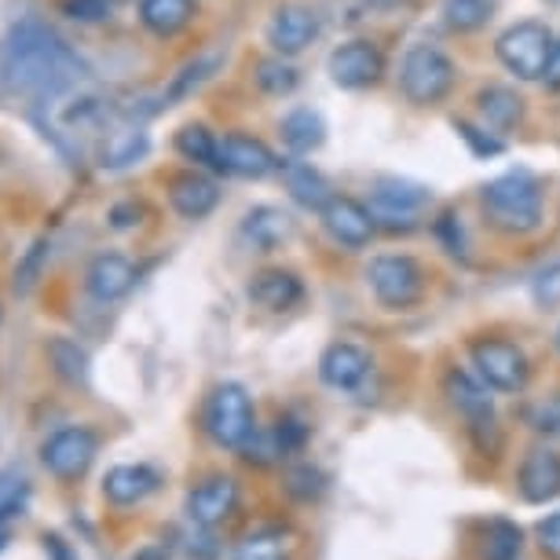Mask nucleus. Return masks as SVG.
<instances>
[{
  "label": "nucleus",
  "mask_w": 560,
  "mask_h": 560,
  "mask_svg": "<svg viewBox=\"0 0 560 560\" xmlns=\"http://www.w3.org/2000/svg\"><path fill=\"white\" fill-rule=\"evenodd\" d=\"M158 483H162V477L151 465H114L103 477V499L125 510V505H140L147 494H154Z\"/></svg>",
  "instance_id": "nucleus-21"
},
{
  "label": "nucleus",
  "mask_w": 560,
  "mask_h": 560,
  "mask_svg": "<svg viewBox=\"0 0 560 560\" xmlns=\"http://www.w3.org/2000/svg\"><path fill=\"white\" fill-rule=\"evenodd\" d=\"M469 359H472L477 377L491 388V393L516 396V393H524L527 382H532V359H527L524 348L510 341V337H494V334L472 337Z\"/></svg>",
  "instance_id": "nucleus-5"
},
{
  "label": "nucleus",
  "mask_w": 560,
  "mask_h": 560,
  "mask_svg": "<svg viewBox=\"0 0 560 560\" xmlns=\"http://www.w3.org/2000/svg\"><path fill=\"white\" fill-rule=\"evenodd\" d=\"M458 84V67L436 45H410L399 59V92L410 107H440Z\"/></svg>",
  "instance_id": "nucleus-3"
},
{
  "label": "nucleus",
  "mask_w": 560,
  "mask_h": 560,
  "mask_svg": "<svg viewBox=\"0 0 560 560\" xmlns=\"http://www.w3.org/2000/svg\"><path fill=\"white\" fill-rule=\"evenodd\" d=\"M542 84L549 92H560V37L553 40L549 48V59H546V70H542Z\"/></svg>",
  "instance_id": "nucleus-43"
},
{
  "label": "nucleus",
  "mask_w": 560,
  "mask_h": 560,
  "mask_svg": "<svg viewBox=\"0 0 560 560\" xmlns=\"http://www.w3.org/2000/svg\"><path fill=\"white\" fill-rule=\"evenodd\" d=\"M440 15L451 34H480L494 19V0H443Z\"/></svg>",
  "instance_id": "nucleus-31"
},
{
  "label": "nucleus",
  "mask_w": 560,
  "mask_h": 560,
  "mask_svg": "<svg viewBox=\"0 0 560 560\" xmlns=\"http://www.w3.org/2000/svg\"><path fill=\"white\" fill-rule=\"evenodd\" d=\"M488 393L491 388L480 377L465 374L458 366H451L443 374V396H447V404L465 418V429H469L477 451L494 458L502 447V432H499V418H494V399Z\"/></svg>",
  "instance_id": "nucleus-4"
},
{
  "label": "nucleus",
  "mask_w": 560,
  "mask_h": 560,
  "mask_svg": "<svg viewBox=\"0 0 560 560\" xmlns=\"http://www.w3.org/2000/svg\"><path fill=\"white\" fill-rule=\"evenodd\" d=\"M535 432H546V436H557L560 432V396H546L542 404L532 407V415H527Z\"/></svg>",
  "instance_id": "nucleus-40"
},
{
  "label": "nucleus",
  "mask_w": 560,
  "mask_h": 560,
  "mask_svg": "<svg viewBox=\"0 0 560 560\" xmlns=\"http://www.w3.org/2000/svg\"><path fill=\"white\" fill-rule=\"evenodd\" d=\"M553 4H560V0H553Z\"/></svg>",
  "instance_id": "nucleus-47"
},
{
  "label": "nucleus",
  "mask_w": 560,
  "mask_h": 560,
  "mask_svg": "<svg viewBox=\"0 0 560 560\" xmlns=\"http://www.w3.org/2000/svg\"><path fill=\"white\" fill-rule=\"evenodd\" d=\"M202 425L213 436V443L228 451H242L257 436V415H253V399L242 385L224 382L213 388V396L206 399Z\"/></svg>",
  "instance_id": "nucleus-7"
},
{
  "label": "nucleus",
  "mask_w": 560,
  "mask_h": 560,
  "mask_svg": "<svg viewBox=\"0 0 560 560\" xmlns=\"http://www.w3.org/2000/svg\"><path fill=\"white\" fill-rule=\"evenodd\" d=\"M516 488L524 502L546 505L560 499V454L553 447H535L524 454L521 469H516Z\"/></svg>",
  "instance_id": "nucleus-15"
},
{
  "label": "nucleus",
  "mask_w": 560,
  "mask_h": 560,
  "mask_svg": "<svg viewBox=\"0 0 560 560\" xmlns=\"http://www.w3.org/2000/svg\"><path fill=\"white\" fill-rule=\"evenodd\" d=\"M282 173H287V191H290L293 202L323 213L326 202L334 198V191H330V184H326V176L319 173V168H312L308 162H290V165H282Z\"/></svg>",
  "instance_id": "nucleus-25"
},
{
  "label": "nucleus",
  "mask_w": 560,
  "mask_h": 560,
  "mask_svg": "<svg viewBox=\"0 0 560 560\" xmlns=\"http://www.w3.org/2000/svg\"><path fill=\"white\" fill-rule=\"evenodd\" d=\"M374 12H396V8H407L410 0H366Z\"/></svg>",
  "instance_id": "nucleus-45"
},
{
  "label": "nucleus",
  "mask_w": 560,
  "mask_h": 560,
  "mask_svg": "<svg viewBox=\"0 0 560 560\" xmlns=\"http://www.w3.org/2000/svg\"><path fill=\"white\" fill-rule=\"evenodd\" d=\"M62 15L73 23H103L110 15V0H62Z\"/></svg>",
  "instance_id": "nucleus-39"
},
{
  "label": "nucleus",
  "mask_w": 560,
  "mask_h": 560,
  "mask_svg": "<svg viewBox=\"0 0 560 560\" xmlns=\"http://www.w3.org/2000/svg\"><path fill=\"white\" fill-rule=\"evenodd\" d=\"M249 301L264 312H293L304 301V282L290 268H264L249 279Z\"/></svg>",
  "instance_id": "nucleus-19"
},
{
  "label": "nucleus",
  "mask_w": 560,
  "mask_h": 560,
  "mask_svg": "<svg viewBox=\"0 0 560 560\" xmlns=\"http://www.w3.org/2000/svg\"><path fill=\"white\" fill-rule=\"evenodd\" d=\"M553 34H549L546 23H535V19H524V23L505 26L499 37H494V56L505 70L513 73L516 81H542L549 48H553Z\"/></svg>",
  "instance_id": "nucleus-8"
},
{
  "label": "nucleus",
  "mask_w": 560,
  "mask_h": 560,
  "mask_svg": "<svg viewBox=\"0 0 560 560\" xmlns=\"http://www.w3.org/2000/svg\"><path fill=\"white\" fill-rule=\"evenodd\" d=\"M319 220H323L326 235L348 253L366 249L370 238H374V231H377L374 209H366L363 202H355V198H348V195H334L319 213Z\"/></svg>",
  "instance_id": "nucleus-11"
},
{
  "label": "nucleus",
  "mask_w": 560,
  "mask_h": 560,
  "mask_svg": "<svg viewBox=\"0 0 560 560\" xmlns=\"http://www.w3.org/2000/svg\"><path fill=\"white\" fill-rule=\"evenodd\" d=\"M290 235H293L290 213H282V209H275V206H257L253 213H246V220H242V238H246L257 253L279 249Z\"/></svg>",
  "instance_id": "nucleus-23"
},
{
  "label": "nucleus",
  "mask_w": 560,
  "mask_h": 560,
  "mask_svg": "<svg viewBox=\"0 0 560 560\" xmlns=\"http://www.w3.org/2000/svg\"><path fill=\"white\" fill-rule=\"evenodd\" d=\"M535 538H538V549H542L549 560H560V513H549L546 521H538Z\"/></svg>",
  "instance_id": "nucleus-41"
},
{
  "label": "nucleus",
  "mask_w": 560,
  "mask_h": 560,
  "mask_svg": "<svg viewBox=\"0 0 560 560\" xmlns=\"http://www.w3.org/2000/svg\"><path fill=\"white\" fill-rule=\"evenodd\" d=\"M84 62L78 59L56 30L37 19H23L4 40V78L12 89L34 100H56L84 78Z\"/></svg>",
  "instance_id": "nucleus-1"
},
{
  "label": "nucleus",
  "mask_w": 560,
  "mask_h": 560,
  "mask_svg": "<svg viewBox=\"0 0 560 560\" xmlns=\"http://www.w3.org/2000/svg\"><path fill=\"white\" fill-rule=\"evenodd\" d=\"M96 454H100L96 432H92L89 425H67V429L51 432V436L45 440V447H40V462H45V469L56 480L70 483V480H81L84 472L92 469Z\"/></svg>",
  "instance_id": "nucleus-10"
},
{
  "label": "nucleus",
  "mask_w": 560,
  "mask_h": 560,
  "mask_svg": "<svg viewBox=\"0 0 560 560\" xmlns=\"http://www.w3.org/2000/svg\"><path fill=\"white\" fill-rule=\"evenodd\" d=\"M275 168H282L279 158L271 154V147L246 132H228L217 143V173L242 176V179H264Z\"/></svg>",
  "instance_id": "nucleus-12"
},
{
  "label": "nucleus",
  "mask_w": 560,
  "mask_h": 560,
  "mask_svg": "<svg viewBox=\"0 0 560 560\" xmlns=\"http://www.w3.org/2000/svg\"><path fill=\"white\" fill-rule=\"evenodd\" d=\"M40 542H45V553H48V560H78V557L70 553V546L62 542L59 535H45V538H40Z\"/></svg>",
  "instance_id": "nucleus-44"
},
{
  "label": "nucleus",
  "mask_w": 560,
  "mask_h": 560,
  "mask_svg": "<svg viewBox=\"0 0 560 560\" xmlns=\"http://www.w3.org/2000/svg\"><path fill=\"white\" fill-rule=\"evenodd\" d=\"M279 132H282V143H287L293 154H312L315 147H323L326 140V121L319 118V110L298 107L279 121Z\"/></svg>",
  "instance_id": "nucleus-26"
},
{
  "label": "nucleus",
  "mask_w": 560,
  "mask_h": 560,
  "mask_svg": "<svg viewBox=\"0 0 560 560\" xmlns=\"http://www.w3.org/2000/svg\"><path fill=\"white\" fill-rule=\"evenodd\" d=\"M253 81H257V89L264 96H290L301 84V73L287 56H268L253 67Z\"/></svg>",
  "instance_id": "nucleus-32"
},
{
  "label": "nucleus",
  "mask_w": 560,
  "mask_h": 560,
  "mask_svg": "<svg viewBox=\"0 0 560 560\" xmlns=\"http://www.w3.org/2000/svg\"><path fill=\"white\" fill-rule=\"evenodd\" d=\"M454 132H458L462 140L469 143V151L477 154V158H483V162H488V158H499L505 151V143L494 140V132H488V125L477 129L472 121H454Z\"/></svg>",
  "instance_id": "nucleus-37"
},
{
  "label": "nucleus",
  "mask_w": 560,
  "mask_h": 560,
  "mask_svg": "<svg viewBox=\"0 0 560 560\" xmlns=\"http://www.w3.org/2000/svg\"><path fill=\"white\" fill-rule=\"evenodd\" d=\"M132 287H136V268L121 253H100V257L89 264V271H84V290L100 304L121 301Z\"/></svg>",
  "instance_id": "nucleus-20"
},
{
  "label": "nucleus",
  "mask_w": 560,
  "mask_h": 560,
  "mask_svg": "<svg viewBox=\"0 0 560 560\" xmlns=\"http://www.w3.org/2000/svg\"><path fill=\"white\" fill-rule=\"evenodd\" d=\"M315 37H319V15L308 4H282L268 19V45L275 56H301Z\"/></svg>",
  "instance_id": "nucleus-13"
},
{
  "label": "nucleus",
  "mask_w": 560,
  "mask_h": 560,
  "mask_svg": "<svg viewBox=\"0 0 560 560\" xmlns=\"http://www.w3.org/2000/svg\"><path fill=\"white\" fill-rule=\"evenodd\" d=\"M147 147L151 143H147V132L140 125H125V129L107 136V143H103V151H100V165L103 168H129L147 154Z\"/></svg>",
  "instance_id": "nucleus-30"
},
{
  "label": "nucleus",
  "mask_w": 560,
  "mask_h": 560,
  "mask_svg": "<svg viewBox=\"0 0 560 560\" xmlns=\"http://www.w3.org/2000/svg\"><path fill=\"white\" fill-rule=\"evenodd\" d=\"M282 488H287L290 499L315 502L326 491V472L315 469V465H308V462H301V465H293V469H287V477H282Z\"/></svg>",
  "instance_id": "nucleus-34"
},
{
  "label": "nucleus",
  "mask_w": 560,
  "mask_h": 560,
  "mask_svg": "<svg viewBox=\"0 0 560 560\" xmlns=\"http://www.w3.org/2000/svg\"><path fill=\"white\" fill-rule=\"evenodd\" d=\"M184 510H187V521L198 527H217V524L231 521V513L238 510L235 477H209L202 483H195Z\"/></svg>",
  "instance_id": "nucleus-14"
},
{
  "label": "nucleus",
  "mask_w": 560,
  "mask_h": 560,
  "mask_svg": "<svg viewBox=\"0 0 560 560\" xmlns=\"http://www.w3.org/2000/svg\"><path fill=\"white\" fill-rule=\"evenodd\" d=\"M48 249H51V242H48V238H37L34 246L26 249V257L19 260V268H15V293H19V298L34 293V287L40 282V275H45Z\"/></svg>",
  "instance_id": "nucleus-35"
},
{
  "label": "nucleus",
  "mask_w": 560,
  "mask_h": 560,
  "mask_svg": "<svg viewBox=\"0 0 560 560\" xmlns=\"http://www.w3.org/2000/svg\"><path fill=\"white\" fill-rule=\"evenodd\" d=\"M385 70H388L385 51L370 37L345 40V45H337L330 51V59H326V73H330V81L345 92L374 89V84L385 78Z\"/></svg>",
  "instance_id": "nucleus-9"
},
{
  "label": "nucleus",
  "mask_w": 560,
  "mask_h": 560,
  "mask_svg": "<svg viewBox=\"0 0 560 560\" xmlns=\"http://www.w3.org/2000/svg\"><path fill=\"white\" fill-rule=\"evenodd\" d=\"M235 560H287V546L279 535H249L246 542L235 549Z\"/></svg>",
  "instance_id": "nucleus-38"
},
{
  "label": "nucleus",
  "mask_w": 560,
  "mask_h": 560,
  "mask_svg": "<svg viewBox=\"0 0 560 560\" xmlns=\"http://www.w3.org/2000/svg\"><path fill=\"white\" fill-rule=\"evenodd\" d=\"M480 209L488 224L502 235H532L542 228L546 217L542 179L527 168H510L480 187Z\"/></svg>",
  "instance_id": "nucleus-2"
},
{
  "label": "nucleus",
  "mask_w": 560,
  "mask_h": 560,
  "mask_svg": "<svg viewBox=\"0 0 560 560\" xmlns=\"http://www.w3.org/2000/svg\"><path fill=\"white\" fill-rule=\"evenodd\" d=\"M271 436H275V447H279V458H290V454H298L304 451V443H308V425L298 418H279L275 421V429H271Z\"/></svg>",
  "instance_id": "nucleus-36"
},
{
  "label": "nucleus",
  "mask_w": 560,
  "mask_h": 560,
  "mask_svg": "<svg viewBox=\"0 0 560 560\" xmlns=\"http://www.w3.org/2000/svg\"><path fill=\"white\" fill-rule=\"evenodd\" d=\"M366 287L388 312H407L425 298V268L410 253H377L366 264Z\"/></svg>",
  "instance_id": "nucleus-6"
},
{
  "label": "nucleus",
  "mask_w": 560,
  "mask_h": 560,
  "mask_svg": "<svg viewBox=\"0 0 560 560\" xmlns=\"http://www.w3.org/2000/svg\"><path fill=\"white\" fill-rule=\"evenodd\" d=\"M140 217H143V206L140 202H121V206L110 209V228H118V231L136 228V224H140Z\"/></svg>",
  "instance_id": "nucleus-42"
},
{
  "label": "nucleus",
  "mask_w": 560,
  "mask_h": 560,
  "mask_svg": "<svg viewBox=\"0 0 560 560\" xmlns=\"http://www.w3.org/2000/svg\"><path fill=\"white\" fill-rule=\"evenodd\" d=\"M217 143L220 140L206 129L202 121H191L176 132L179 158H187V162H195V165H206V168H217Z\"/></svg>",
  "instance_id": "nucleus-33"
},
{
  "label": "nucleus",
  "mask_w": 560,
  "mask_h": 560,
  "mask_svg": "<svg viewBox=\"0 0 560 560\" xmlns=\"http://www.w3.org/2000/svg\"><path fill=\"white\" fill-rule=\"evenodd\" d=\"M557 345H560V330H557Z\"/></svg>",
  "instance_id": "nucleus-46"
},
{
  "label": "nucleus",
  "mask_w": 560,
  "mask_h": 560,
  "mask_svg": "<svg viewBox=\"0 0 560 560\" xmlns=\"http://www.w3.org/2000/svg\"><path fill=\"white\" fill-rule=\"evenodd\" d=\"M195 0H140V23L154 37H176L195 23Z\"/></svg>",
  "instance_id": "nucleus-24"
},
{
  "label": "nucleus",
  "mask_w": 560,
  "mask_h": 560,
  "mask_svg": "<svg viewBox=\"0 0 560 560\" xmlns=\"http://www.w3.org/2000/svg\"><path fill=\"white\" fill-rule=\"evenodd\" d=\"M432 202V187L418 184L410 176H377L374 179V209L388 220H407L418 217L421 209Z\"/></svg>",
  "instance_id": "nucleus-16"
},
{
  "label": "nucleus",
  "mask_w": 560,
  "mask_h": 560,
  "mask_svg": "<svg viewBox=\"0 0 560 560\" xmlns=\"http://www.w3.org/2000/svg\"><path fill=\"white\" fill-rule=\"evenodd\" d=\"M370 374V355L352 341H337L319 355V377L334 393H355Z\"/></svg>",
  "instance_id": "nucleus-18"
},
{
  "label": "nucleus",
  "mask_w": 560,
  "mask_h": 560,
  "mask_svg": "<svg viewBox=\"0 0 560 560\" xmlns=\"http://www.w3.org/2000/svg\"><path fill=\"white\" fill-rule=\"evenodd\" d=\"M524 549V532L505 516H491L480 527V560H516Z\"/></svg>",
  "instance_id": "nucleus-28"
},
{
  "label": "nucleus",
  "mask_w": 560,
  "mask_h": 560,
  "mask_svg": "<svg viewBox=\"0 0 560 560\" xmlns=\"http://www.w3.org/2000/svg\"><path fill=\"white\" fill-rule=\"evenodd\" d=\"M477 114L491 132H513L521 129L527 107L510 84H483L477 92Z\"/></svg>",
  "instance_id": "nucleus-22"
},
{
  "label": "nucleus",
  "mask_w": 560,
  "mask_h": 560,
  "mask_svg": "<svg viewBox=\"0 0 560 560\" xmlns=\"http://www.w3.org/2000/svg\"><path fill=\"white\" fill-rule=\"evenodd\" d=\"M48 363L67 385H73V388L89 385V366H92L89 352H84L78 341H70V337H51V341H48Z\"/></svg>",
  "instance_id": "nucleus-29"
},
{
  "label": "nucleus",
  "mask_w": 560,
  "mask_h": 560,
  "mask_svg": "<svg viewBox=\"0 0 560 560\" xmlns=\"http://www.w3.org/2000/svg\"><path fill=\"white\" fill-rule=\"evenodd\" d=\"M220 62H224V56H220V51H206V56H195L191 62H184V67H179V70L173 73L168 89L162 92L165 107H168V103H176V100L195 96V92L202 89V84L220 70Z\"/></svg>",
  "instance_id": "nucleus-27"
},
{
  "label": "nucleus",
  "mask_w": 560,
  "mask_h": 560,
  "mask_svg": "<svg viewBox=\"0 0 560 560\" xmlns=\"http://www.w3.org/2000/svg\"><path fill=\"white\" fill-rule=\"evenodd\" d=\"M168 206L184 220H206L220 206V184L213 176L198 173V168L176 173L168 179Z\"/></svg>",
  "instance_id": "nucleus-17"
}]
</instances>
